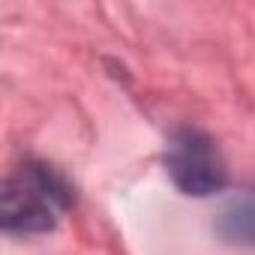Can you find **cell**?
Instances as JSON below:
<instances>
[{
	"label": "cell",
	"instance_id": "6da1fadb",
	"mask_svg": "<svg viewBox=\"0 0 255 255\" xmlns=\"http://www.w3.org/2000/svg\"><path fill=\"white\" fill-rule=\"evenodd\" d=\"M72 204L69 183L48 165L27 162L12 177H6L0 198V222L12 234L51 231L57 216Z\"/></svg>",
	"mask_w": 255,
	"mask_h": 255
},
{
	"label": "cell",
	"instance_id": "7a4b0ae2",
	"mask_svg": "<svg viewBox=\"0 0 255 255\" xmlns=\"http://www.w3.org/2000/svg\"><path fill=\"white\" fill-rule=\"evenodd\" d=\"M165 168L183 195H213L228 183V168L210 135L201 129H177L165 150Z\"/></svg>",
	"mask_w": 255,
	"mask_h": 255
},
{
	"label": "cell",
	"instance_id": "3957f363",
	"mask_svg": "<svg viewBox=\"0 0 255 255\" xmlns=\"http://www.w3.org/2000/svg\"><path fill=\"white\" fill-rule=\"evenodd\" d=\"M216 234L231 246H255V189L240 192L222 207Z\"/></svg>",
	"mask_w": 255,
	"mask_h": 255
}]
</instances>
